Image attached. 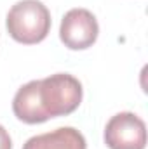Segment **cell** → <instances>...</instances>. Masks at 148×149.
Returning a JSON list of instances; mask_svg holds the SVG:
<instances>
[{
	"instance_id": "6da1fadb",
	"label": "cell",
	"mask_w": 148,
	"mask_h": 149,
	"mask_svg": "<svg viewBox=\"0 0 148 149\" xmlns=\"http://www.w3.org/2000/svg\"><path fill=\"white\" fill-rule=\"evenodd\" d=\"M82 83L73 74L56 73L25 83L12 99V111L23 123L37 125L73 113L82 102Z\"/></svg>"
},
{
	"instance_id": "7a4b0ae2",
	"label": "cell",
	"mask_w": 148,
	"mask_h": 149,
	"mask_svg": "<svg viewBox=\"0 0 148 149\" xmlns=\"http://www.w3.org/2000/svg\"><path fill=\"white\" fill-rule=\"evenodd\" d=\"M7 31L19 43H38L51 31V12L40 0H21L7 12Z\"/></svg>"
},
{
	"instance_id": "3957f363",
	"label": "cell",
	"mask_w": 148,
	"mask_h": 149,
	"mask_svg": "<svg viewBox=\"0 0 148 149\" xmlns=\"http://www.w3.org/2000/svg\"><path fill=\"white\" fill-rule=\"evenodd\" d=\"M105 144L110 149H145L147 125L131 111H122L111 116L105 127Z\"/></svg>"
},
{
	"instance_id": "277c9868",
	"label": "cell",
	"mask_w": 148,
	"mask_h": 149,
	"mask_svg": "<svg viewBox=\"0 0 148 149\" xmlns=\"http://www.w3.org/2000/svg\"><path fill=\"white\" fill-rule=\"evenodd\" d=\"M99 26L96 16L87 9H72L65 14L59 28V38L70 50H84L96 43Z\"/></svg>"
},
{
	"instance_id": "5b68a950",
	"label": "cell",
	"mask_w": 148,
	"mask_h": 149,
	"mask_svg": "<svg viewBox=\"0 0 148 149\" xmlns=\"http://www.w3.org/2000/svg\"><path fill=\"white\" fill-rule=\"evenodd\" d=\"M23 149H87V144L77 128L61 127L52 132L30 137Z\"/></svg>"
},
{
	"instance_id": "8992f818",
	"label": "cell",
	"mask_w": 148,
	"mask_h": 149,
	"mask_svg": "<svg viewBox=\"0 0 148 149\" xmlns=\"http://www.w3.org/2000/svg\"><path fill=\"white\" fill-rule=\"evenodd\" d=\"M0 149H12V139L2 125H0Z\"/></svg>"
}]
</instances>
